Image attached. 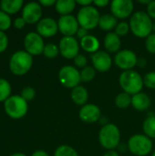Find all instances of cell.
<instances>
[{
	"label": "cell",
	"instance_id": "5",
	"mask_svg": "<svg viewBox=\"0 0 155 156\" xmlns=\"http://www.w3.org/2000/svg\"><path fill=\"white\" fill-rule=\"evenodd\" d=\"M4 108L6 114L12 119H21L23 118L28 110L27 101H25L19 95L10 96L5 102Z\"/></svg>",
	"mask_w": 155,
	"mask_h": 156
},
{
	"label": "cell",
	"instance_id": "24",
	"mask_svg": "<svg viewBox=\"0 0 155 156\" xmlns=\"http://www.w3.org/2000/svg\"><path fill=\"white\" fill-rule=\"evenodd\" d=\"M117 25H118L117 18L113 15L105 14L103 16H100V17L99 27L103 31L111 32V30L115 29Z\"/></svg>",
	"mask_w": 155,
	"mask_h": 156
},
{
	"label": "cell",
	"instance_id": "47",
	"mask_svg": "<svg viewBox=\"0 0 155 156\" xmlns=\"http://www.w3.org/2000/svg\"><path fill=\"white\" fill-rule=\"evenodd\" d=\"M10 156H26V154H22V153H16V154H12V155Z\"/></svg>",
	"mask_w": 155,
	"mask_h": 156
},
{
	"label": "cell",
	"instance_id": "37",
	"mask_svg": "<svg viewBox=\"0 0 155 156\" xmlns=\"http://www.w3.org/2000/svg\"><path fill=\"white\" fill-rule=\"evenodd\" d=\"M8 46V37L5 32L0 31V53H3Z\"/></svg>",
	"mask_w": 155,
	"mask_h": 156
},
{
	"label": "cell",
	"instance_id": "46",
	"mask_svg": "<svg viewBox=\"0 0 155 156\" xmlns=\"http://www.w3.org/2000/svg\"><path fill=\"white\" fill-rule=\"evenodd\" d=\"M138 2L141 3V4H146L147 5L151 3V1H149V0H145V1H143V0H139Z\"/></svg>",
	"mask_w": 155,
	"mask_h": 156
},
{
	"label": "cell",
	"instance_id": "6",
	"mask_svg": "<svg viewBox=\"0 0 155 156\" xmlns=\"http://www.w3.org/2000/svg\"><path fill=\"white\" fill-rule=\"evenodd\" d=\"M100 17V16L98 9L93 5L81 7L77 15L79 27L87 29L88 31L92 30L99 26Z\"/></svg>",
	"mask_w": 155,
	"mask_h": 156
},
{
	"label": "cell",
	"instance_id": "41",
	"mask_svg": "<svg viewBox=\"0 0 155 156\" xmlns=\"http://www.w3.org/2000/svg\"><path fill=\"white\" fill-rule=\"evenodd\" d=\"M93 4L98 7H105L110 4L109 0H95L93 1Z\"/></svg>",
	"mask_w": 155,
	"mask_h": 156
},
{
	"label": "cell",
	"instance_id": "13",
	"mask_svg": "<svg viewBox=\"0 0 155 156\" xmlns=\"http://www.w3.org/2000/svg\"><path fill=\"white\" fill-rule=\"evenodd\" d=\"M133 8L134 5L132 0H113L111 3V15L120 19L129 17L132 14Z\"/></svg>",
	"mask_w": 155,
	"mask_h": 156
},
{
	"label": "cell",
	"instance_id": "30",
	"mask_svg": "<svg viewBox=\"0 0 155 156\" xmlns=\"http://www.w3.org/2000/svg\"><path fill=\"white\" fill-rule=\"evenodd\" d=\"M96 76V69L91 66H87L80 71V79L82 82H90Z\"/></svg>",
	"mask_w": 155,
	"mask_h": 156
},
{
	"label": "cell",
	"instance_id": "40",
	"mask_svg": "<svg viewBox=\"0 0 155 156\" xmlns=\"http://www.w3.org/2000/svg\"><path fill=\"white\" fill-rule=\"evenodd\" d=\"M76 35H77V37H78L79 39H82L83 37H87L89 34H88V30H87V29H85V28L79 27V30H78V32H77Z\"/></svg>",
	"mask_w": 155,
	"mask_h": 156
},
{
	"label": "cell",
	"instance_id": "39",
	"mask_svg": "<svg viewBox=\"0 0 155 156\" xmlns=\"http://www.w3.org/2000/svg\"><path fill=\"white\" fill-rule=\"evenodd\" d=\"M147 14L151 18L155 19V1H151V3L147 5Z\"/></svg>",
	"mask_w": 155,
	"mask_h": 156
},
{
	"label": "cell",
	"instance_id": "10",
	"mask_svg": "<svg viewBox=\"0 0 155 156\" xmlns=\"http://www.w3.org/2000/svg\"><path fill=\"white\" fill-rule=\"evenodd\" d=\"M115 65L125 70H132L138 63V58L136 54L130 49H122L116 53L114 57Z\"/></svg>",
	"mask_w": 155,
	"mask_h": 156
},
{
	"label": "cell",
	"instance_id": "34",
	"mask_svg": "<svg viewBox=\"0 0 155 156\" xmlns=\"http://www.w3.org/2000/svg\"><path fill=\"white\" fill-rule=\"evenodd\" d=\"M20 96L26 101H32L36 96V90L32 87H26L21 90Z\"/></svg>",
	"mask_w": 155,
	"mask_h": 156
},
{
	"label": "cell",
	"instance_id": "38",
	"mask_svg": "<svg viewBox=\"0 0 155 156\" xmlns=\"http://www.w3.org/2000/svg\"><path fill=\"white\" fill-rule=\"evenodd\" d=\"M26 21L23 17H16L14 20V27L17 29H22L26 26Z\"/></svg>",
	"mask_w": 155,
	"mask_h": 156
},
{
	"label": "cell",
	"instance_id": "26",
	"mask_svg": "<svg viewBox=\"0 0 155 156\" xmlns=\"http://www.w3.org/2000/svg\"><path fill=\"white\" fill-rule=\"evenodd\" d=\"M115 104L120 109H126L132 104V97L126 92L119 93L115 98Z\"/></svg>",
	"mask_w": 155,
	"mask_h": 156
},
{
	"label": "cell",
	"instance_id": "48",
	"mask_svg": "<svg viewBox=\"0 0 155 156\" xmlns=\"http://www.w3.org/2000/svg\"><path fill=\"white\" fill-rule=\"evenodd\" d=\"M152 156H155V151L153 153V154H152Z\"/></svg>",
	"mask_w": 155,
	"mask_h": 156
},
{
	"label": "cell",
	"instance_id": "8",
	"mask_svg": "<svg viewBox=\"0 0 155 156\" xmlns=\"http://www.w3.org/2000/svg\"><path fill=\"white\" fill-rule=\"evenodd\" d=\"M58 80L64 87L72 90L79 86L81 81L80 71L73 66H64L58 71Z\"/></svg>",
	"mask_w": 155,
	"mask_h": 156
},
{
	"label": "cell",
	"instance_id": "14",
	"mask_svg": "<svg viewBox=\"0 0 155 156\" xmlns=\"http://www.w3.org/2000/svg\"><path fill=\"white\" fill-rule=\"evenodd\" d=\"M42 7L37 2H29L24 5L22 10V17L26 24H36L41 20Z\"/></svg>",
	"mask_w": 155,
	"mask_h": 156
},
{
	"label": "cell",
	"instance_id": "35",
	"mask_svg": "<svg viewBox=\"0 0 155 156\" xmlns=\"http://www.w3.org/2000/svg\"><path fill=\"white\" fill-rule=\"evenodd\" d=\"M145 48L147 51L151 54H155V33H152L146 37Z\"/></svg>",
	"mask_w": 155,
	"mask_h": 156
},
{
	"label": "cell",
	"instance_id": "12",
	"mask_svg": "<svg viewBox=\"0 0 155 156\" xmlns=\"http://www.w3.org/2000/svg\"><path fill=\"white\" fill-rule=\"evenodd\" d=\"M58 31L64 35V37H73L79 28L77 17L72 15L61 16L58 20Z\"/></svg>",
	"mask_w": 155,
	"mask_h": 156
},
{
	"label": "cell",
	"instance_id": "11",
	"mask_svg": "<svg viewBox=\"0 0 155 156\" xmlns=\"http://www.w3.org/2000/svg\"><path fill=\"white\" fill-rule=\"evenodd\" d=\"M59 53L67 59H74L79 51V43L74 37H63L59 41Z\"/></svg>",
	"mask_w": 155,
	"mask_h": 156
},
{
	"label": "cell",
	"instance_id": "15",
	"mask_svg": "<svg viewBox=\"0 0 155 156\" xmlns=\"http://www.w3.org/2000/svg\"><path fill=\"white\" fill-rule=\"evenodd\" d=\"M37 31L42 37H54L58 31V21L51 17L42 18L37 24Z\"/></svg>",
	"mask_w": 155,
	"mask_h": 156
},
{
	"label": "cell",
	"instance_id": "29",
	"mask_svg": "<svg viewBox=\"0 0 155 156\" xmlns=\"http://www.w3.org/2000/svg\"><path fill=\"white\" fill-rule=\"evenodd\" d=\"M54 156H79V154L71 146L63 144L56 149Z\"/></svg>",
	"mask_w": 155,
	"mask_h": 156
},
{
	"label": "cell",
	"instance_id": "33",
	"mask_svg": "<svg viewBox=\"0 0 155 156\" xmlns=\"http://www.w3.org/2000/svg\"><path fill=\"white\" fill-rule=\"evenodd\" d=\"M143 85L150 90H155V71H151L144 76Z\"/></svg>",
	"mask_w": 155,
	"mask_h": 156
},
{
	"label": "cell",
	"instance_id": "36",
	"mask_svg": "<svg viewBox=\"0 0 155 156\" xmlns=\"http://www.w3.org/2000/svg\"><path fill=\"white\" fill-rule=\"evenodd\" d=\"M74 64H75V66L78 67V68L84 69L85 67H87L88 59H87V58H86L84 55L79 54V55L74 58Z\"/></svg>",
	"mask_w": 155,
	"mask_h": 156
},
{
	"label": "cell",
	"instance_id": "27",
	"mask_svg": "<svg viewBox=\"0 0 155 156\" xmlns=\"http://www.w3.org/2000/svg\"><path fill=\"white\" fill-rule=\"evenodd\" d=\"M11 95V85L5 80L0 79V101H5Z\"/></svg>",
	"mask_w": 155,
	"mask_h": 156
},
{
	"label": "cell",
	"instance_id": "16",
	"mask_svg": "<svg viewBox=\"0 0 155 156\" xmlns=\"http://www.w3.org/2000/svg\"><path fill=\"white\" fill-rule=\"evenodd\" d=\"M91 62L93 68L100 72L108 71L112 65V59L108 52L98 51L91 56Z\"/></svg>",
	"mask_w": 155,
	"mask_h": 156
},
{
	"label": "cell",
	"instance_id": "42",
	"mask_svg": "<svg viewBox=\"0 0 155 156\" xmlns=\"http://www.w3.org/2000/svg\"><path fill=\"white\" fill-rule=\"evenodd\" d=\"M76 3L78 5H81V7H84V6L91 5V4H93V1H91V0H78V1H76Z\"/></svg>",
	"mask_w": 155,
	"mask_h": 156
},
{
	"label": "cell",
	"instance_id": "4",
	"mask_svg": "<svg viewBox=\"0 0 155 156\" xmlns=\"http://www.w3.org/2000/svg\"><path fill=\"white\" fill-rule=\"evenodd\" d=\"M121 132L114 123L103 125L99 133V142L100 145L108 151L114 150L120 144Z\"/></svg>",
	"mask_w": 155,
	"mask_h": 156
},
{
	"label": "cell",
	"instance_id": "45",
	"mask_svg": "<svg viewBox=\"0 0 155 156\" xmlns=\"http://www.w3.org/2000/svg\"><path fill=\"white\" fill-rule=\"evenodd\" d=\"M103 156H120L119 155V154L116 152V151H114V150H111V151H108V152H106Z\"/></svg>",
	"mask_w": 155,
	"mask_h": 156
},
{
	"label": "cell",
	"instance_id": "28",
	"mask_svg": "<svg viewBox=\"0 0 155 156\" xmlns=\"http://www.w3.org/2000/svg\"><path fill=\"white\" fill-rule=\"evenodd\" d=\"M59 54V48L58 46H57L54 43H48L47 45H45L44 50H43V55L49 59L55 58L56 57H58V55Z\"/></svg>",
	"mask_w": 155,
	"mask_h": 156
},
{
	"label": "cell",
	"instance_id": "19",
	"mask_svg": "<svg viewBox=\"0 0 155 156\" xmlns=\"http://www.w3.org/2000/svg\"><path fill=\"white\" fill-rule=\"evenodd\" d=\"M122 46L121 38L114 32H109L104 37V48L110 53H116L120 51Z\"/></svg>",
	"mask_w": 155,
	"mask_h": 156
},
{
	"label": "cell",
	"instance_id": "3",
	"mask_svg": "<svg viewBox=\"0 0 155 156\" xmlns=\"http://www.w3.org/2000/svg\"><path fill=\"white\" fill-rule=\"evenodd\" d=\"M119 82L123 92L132 96L141 92L143 87V79L137 71L132 69L123 71L120 76Z\"/></svg>",
	"mask_w": 155,
	"mask_h": 156
},
{
	"label": "cell",
	"instance_id": "25",
	"mask_svg": "<svg viewBox=\"0 0 155 156\" xmlns=\"http://www.w3.org/2000/svg\"><path fill=\"white\" fill-rule=\"evenodd\" d=\"M144 134L150 139H155V116L147 117L143 124Z\"/></svg>",
	"mask_w": 155,
	"mask_h": 156
},
{
	"label": "cell",
	"instance_id": "7",
	"mask_svg": "<svg viewBox=\"0 0 155 156\" xmlns=\"http://www.w3.org/2000/svg\"><path fill=\"white\" fill-rule=\"evenodd\" d=\"M128 149L134 155L146 156L153 151V142L145 134H135L129 139Z\"/></svg>",
	"mask_w": 155,
	"mask_h": 156
},
{
	"label": "cell",
	"instance_id": "2",
	"mask_svg": "<svg viewBox=\"0 0 155 156\" xmlns=\"http://www.w3.org/2000/svg\"><path fill=\"white\" fill-rule=\"evenodd\" d=\"M33 65V58L26 50L16 51L10 58L9 69L16 76L26 74Z\"/></svg>",
	"mask_w": 155,
	"mask_h": 156
},
{
	"label": "cell",
	"instance_id": "9",
	"mask_svg": "<svg viewBox=\"0 0 155 156\" xmlns=\"http://www.w3.org/2000/svg\"><path fill=\"white\" fill-rule=\"evenodd\" d=\"M25 50L31 56H37L43 54L45 48L43 37L37 32H29L24 38Z\"/></svg>",
	"mask_w": 155,
	"mask_h": 156
},
{
	"label": "cell",
	"instance_id": "20",
	"mask_svg": "<svg viewBox=\"0 0 155 156\" xmlns=\"http://www.w3.org/2000/svg\"><path fill=\"white\" fill-rule=\"evenodd\" d=\"M79 46L81 47V48L84 51H86L88 53L94 54L99 51L100 41L96 37H94L92 35H88L87 37L80 39Z\"/></svg>",
	"mask_w": 155,
	"mask_h": 156
},
{
	"label": "cell",
	"instance_id": "43",
	"mask_svg": "<svg viewBox=\"0 0 155 156\" xmlns=\"http://www.w3.org/2000/svg\"><path fill=\"white\" fill-rule=\"evenodd\" d=\"M56 2L57 1H55V0H40L38 3L41 5H44V6H51V5H55Z\"/></svg>",
	"mask_w": 155,
	"mask_h": 156
},
{
	"label": "cell",
	"instance_id": "32",
	"mask_svg": "<svg viewBox=\"0 0 155 156\" xmlns=\"http://www.w3.org/2000/svg\"><path fill=\"white\" fill-rule=\"evenodd\" d=\"M130 30V25L127 22H120L114 29V33L119 37H123L128 34Z\"/></svg>",
	"mask_w": 155,
	"mask_h": 156
},
{
	"label": "cell",
	"instance_id": "22",
	"mask_svg": "<svg viewBox=\"0 0 155 156\" xmlns=\"http://www.w3.org/2000/svg\"><path fill=\"white\" fill-rule=\"evenodd\" d=\"M24 5L23 0H2L0 2V8L3 12L13 15L17 13Z\"/></svg>",
	"mask_w": 155,
	"mask_h": 156
},
{
	"label": "cell",
	"instance_id": "1",
	"mask_svg": "<svg viewBox=\"0 0 155 156\" xmlns=\"http://www.w3.org/2000/svg\"><path fill=\"white\" fill-rule=\"evenodd\" d=\"M130 30L134 36L141 38H146L152 34L153 23L150 16L143 11H138L132 14L130 19Z\"/></svg>",
	"mask_w": 155,
	"mask_h": 156
},
{
	"label": "cell",
	"instance_id": "17",
	"mask_svg": "<svg viewBox=\"0 0 155 156\" xmlns=\"http://www.w3.org/2000/svg\"><path fill=\"white\" fill-rule=\"evenodd\" d=\"M100 109L95 104H85L81 107L79 112V119L87 123H93L96 122L100 119Z\"/></svg>",
	"mask_w": 155,
	"mask_h": 156
},
{
	"label": "cell",
	"instance_id": "31",
	"mask_svg": "<svg viewBox=\"0 0 155 156\" xmlns=\"http://www.w3.org/2000/svg\"><path fill=\"white\" fill-rule=\"evenodd\" d=\"M12 24L11 17L8 14L0 10V31H6L10 28Z\"/></svg>",
	"mask_w": 155,
	"mask_h": 156
},
{
	"label": "cell",
	"instance_id": "18",
	"mask_svg": "<svg viewBox=\"0 0 155 156\" xmlns=\"http://www.w3.org/2000/svg\"><path fill=\"white\" fill-rule=\"evenodd\" d=\"M151 103L152 101L150 97L143 92H139L132 97V105L139 112H144L148 110L151 106Z\"/></svg>",
	"mask_w": 155,
	"mask_h": 156
},
{
	"label": "cell",
	"instance_id": "21",
	"mask_svg": "<svg viewBox=\"0 0 155 156\" xmlns=\"http://www.w3.org/2000/svg\"><path fill=\"white\" fill-rule=\"evenodd\" d=\"M70 96L73 102L79 106H84L85 104H87V101L89 100V92L87 89L80 85L72 89Z\"/></svg>",
	"mask_w": 155,
	"mask_h": 156
},
{
	"label": "cell",
	"instance_id": "44",
	"mask_svg": "<svg viewBox=\"0 0 155 156\" xmlns=\"http://www.w3.org/2000/svg\"><path fill=\"white\" fill-rule=\"evenodd\" d=\"M31 156H49V155H48V154L47 152H45V151H43V150H37V151L34 152Z\"/></svg>",
	"mask_w": 155,
	"mask_h": 156
},
{
	"label": "cell",
	"instance_id": "23",
	"mask_svg": "<svg viewBox=\"0 0 155 156\" xmlns=\"http://www.w3.org/2000/svg\"><path fill=\"white\" fill-rule=\"evenodd\" d=\"M76 1L74 0H58L55 4L56 11L61 16L70 15L76 8Z\"/></svg>",
	"mask_w": 155,
	"mask_h": 156
}]
</instances>
